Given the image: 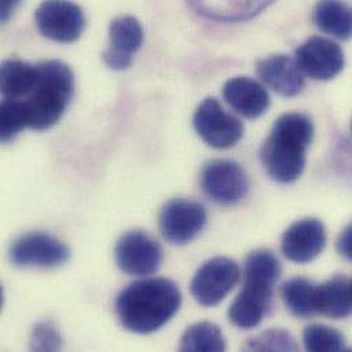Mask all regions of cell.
Returning a JSON list of instances; mask_svg holds the SVG:
<instances>
[{
  "label": "cell",
  "instance_id": "1",
  "mask_svg": "<svg viewBox=\"0 0 352 352\" xmlns=\"http://www.w3.org/2000/svg\"><path fill=\"white\" fill-rule=\"evenodd\" d=\"M181 302L176 283L168 278H147L132 283L118 295L116 313L125 329L148 335L176 316Z\"/></svg>",
  "mask_w": 352,
  "mask_h": 352
},
{
  "label": "cell",
  "instance_id": "2",
  "mask_svg": "<svg viewBox=\"0 0 352 352\" xmlns=\"http://www.w3.org/2000/svg\"><path fill=\"white\" fill-rule=\"evenodd\" d=\"M311 120L299 113L281 116L261 147V161L273 179L289 184L302 176L306 151L313 142Z\"/></svg>",
  "mask_w": 352,
  "mask_h": 352
},
{
  "label": "cell",
  "instance_id": "3",
  "mask_svg": "<svg viewBox=\"0 0 352 352\" xmlns=\"http://www.w3.org/2000/svg\"><path fill=\"white\" fill-rule=\"evenodd\" d=\"M38 80L25 102L29 128L45 131L54 126L66 111L74 94L72 69L60 60L37 63Z\"/></svg>",
  "mask_w": 352,
  "mask_h": 352
},
{
  "label": "cell",
  "instance_id": "4",
  "mask_svg": "<svg viewBox=\"0 0 352 352\" xmlns=\"http://www.w3.org/2000/svg\"><path fill=\"white\" fill-rule=\"evenodd\" d=\"M193 126L201 140L217 150L234 147L244 135L243 122L225 111L214 98L204 99L196 109Z\"/></svg>",
  "mask_w": 352,
  "mask_h": 352
},
{
  "label": "cell",
  "instance_id": "5",
  "mask_svg": "<svg viewBox=\"0 0 352 352\" xmlns=\"http://www.w3.org/2000/svg\"><path fill=\"white\" fill-rule=\"evenodd\" d=\"M240 278L239 265L225 256H217L203 263L190 283L193 299L204 307L221 303Z\"/></svg>",
  "mask_w": 352,
  "mask_h": 352
},
{
  "label": "cell",
  "instance_id": "6",
  "mask_svg": "<svg viewBox=\"0 0 352 352\" xmlns=\"http://www.w3.org/2000/svg\"><path fill=\"white\" fill-rule=\"evenodd\" d=\"M200 185L207 197L222 206H233L250 190V179L243 168L229 160L207 164L200 175Z\"/></svg>",
  "mask_w": 352,
  "mask_h": 352
},
{
  "label": "cell",
  "instance_id": "7",
  "mask_svg": "<svg viewBox=\"0 0 352 352\" xmlns=\"http://www.w3.org/2000/svg\"><path fill=\"white\" fill-rule=\"evenodd\" d=\"M70 250L48 233L32 232L15 239L10 247V259L19 267L51 269L66 263Z\"/></svg>",
  "mask_w": 352,
  "mask_h": 352
},
{
  "label": "cell",
  "instance_id": "8",
  "mask_svg": "<svg viewBox=\"0 0 352 352\" xmlns=\"http://www.w3.org/2000/svg\"><path fill=\"white\" fill-rule=\"evenodd\" d=\"M116 262L129 276H150L161 267L164 250L146 232L131 230L116 245Z\"/></svg>",
  "mask_w": 352,
  "mask_h": 352
},
{
  "label": "cell",
  "instance_id": "9",
  "mask_svg": "<svg viewBox=\"0 0 352 352\" xmlns=\"http://www.w3.org/2000/svg\"><path fill=\"white\" fill-rule=\"evenodd\" d=\"M34 18L40 33L58 43L76 41L85 28L82 10L70 0H44Z\"/></svg>",
  "mask_w": 352,
  "mask_h": 352
},
{
  "label": "cell",
  "instance_id": "10",
  "mask_svg": "<svg viewBox=\"0 0 352 352\" xmlns=\"http://www.w3.org/2000/svg\"><path fill=\"white\" fill-rule=\"evenodd\" d=\"M204 207L189 199L168 201L160 214V229L166 241L184 245L192 241L206 226Z\"/></svg>",
  "mask_w": 352,
  "mask_h": 352
},
{
  "label": "cell",
  "instance_id": "11",
  "mask_svg": "<svg viewBox=\"0 0 352 352\" xmlns=\"http://www.w3.org/2000/svg\"><path fill=\"white\" fill-rule=\"evenodd\" d=\"M295 59L303 74L320 81L335 78L346 63L342 47L336 41L320 36L306 40L296 50Z\"/></svg>",
  "mask_w": 352,
  "mask_h": 352
},
{
  "label": "cell",
  "instance_id": "12",
  "mask_svg": "<svg viewBox=\"0 0 352 352\" xmlns=\"http://www.w3.org/2000/svg\"><path fill=\"white\" fill-rule=\"evenodd\" d=\"M143 38V28L135 16L122 15L113 19L109 26V47L103 52V62L111 70L128 69Z\"/></svg>",
  "mask_w": 352,
  "mask_h": 352
},
{
  "label": "cell",
  "instance_id": "13",
  "mask_svg": "<svg viewBox=\"0 0 352 352\" xmlns=\"http://www.w3.org/2000/svg\"><path fill=\"white\" fill-rule=\"evenodd\" d=\"M327 244L325 226L320 219L306 218L292 223L283 234L281 251L295 263L314 261Z\"/></svg>",
  "mask_w": 352,
  "mask_h": 352
},
{
  "label": "cell",
  "instance_id": "14",
  "mask_svg": "<svg viewBox=\"0 0 352 352\" xmlns=\"http://www.w3.org/2000/svg\"><path fill=\"white\" fill-rule=\"evenodd\" d=\"M261 80L281 96L292 98L305 88V74L295 58L288 55H273L256 63Z\"/></svg>",
  "mask_w": 352,
  "mask_h": 352
},
{
  "label": "cell",
  "instance_id": "15",
  "mask_svg": "<svg viewBox=\"0 0 352 352\" xmlns=\"http://www.w3.org/2000/svg\"><path fill=\"white\" fill-rule=\"evenodd\" d=\"M222 95L232 109L250 120L263 116L270 106L266 88L250 77L230 78L223 85Z\"/></svg>",
  "mask_w": 352,
  "mask_h": 352
},
{
  "label": "cell",
  "instance_id": "16",
  "mask_svg": "<svg viewBox=\"0 0 352 352\" xmlns=\"http://www.w3.org/2000/svg\"><path fill=\"white\" fill-rule=\"evenodd\" d=\"M281 276L277 256L267 250L252 251L244 262L243 288L273 296V287Z\"/></svg>",
  "mask_w": 352,
  "mask_h": 352
},
{
  "label": "cell",
  "instance_id": "17",
  "mask_svg": "<svg viewBox=\"0 0 352 352\" xmlns=\"http://www.w3.org/2000/svg\"><path fill=\"white\" fill-rule=\"evenodd\" d=\"M200 15L223 22L244 21L255 16L274 0H186Z\"/></svg>",
  "mask_w": 352,
  "mask_h": 352
},
{
  "label": "cell",
  "instance_id": "18",
  "mask_svg": "<svg viewBox=\"0 0 352 352\" xmlns=\"http://www.w3.org/2000/svg\"><path fill=\"white\" fill-rule=\"evenodd\" d=\"M317 314L340 320L352 313L351 283L344 276L333 278L317 285L316 295Z\"/></svg>",
  "mask_w": 352,
  "mask_h": 352
},
{
  "label": "cell",
  "instance_id": "19",
  "mask_svg": "<svg viewBox=\"0 0 352 352\" xmlns=\"http://www.w3.org/2000/svg\"><path fill=\"white\" fill-rule=\"evenodd\" d=\"M38 80L37 65L19 59L4 60L0 69V91L4 99L22 100L34 89Z\"/></svg>",
  "mask_w": 352,
  "mask_h": 352
},
{
  "label": "cell",
  "instance_id": "20",
  "mask_svg": "<svg viewBox=\"0 0 352 352\" xmlns=\"http://www.w3.org/2000/svg\"><path fill=\"white\" fill-rule=\"evenodd\" d=\"M313 21L316 26L340 40L352 37V6L346 0H320Z\"/></svg>",
  "mask_w": 352,
  "mask_h": 352
},
{
  "label": "cell",
  "instance_id": "21",
  "mask_svg": "<svg viewBox=\"0 0 352 352\" xmlns=\"http://www.w3.org/2000/svg\"><path fill=\"white\" fill-rule=\"evenodd\" d=\"M272 307V298L261 296L245 289L237 295L229 307V320L241 329L258 327Z\"/></svg>",
  "mask_w": 352,
  "mask_h": 352
},
{
  "label": "cell",
  "instance_id": "22",
  "mask_svg": "<svg viewBox=\"0 0 352 352\" xmlns=\"http://www.w3.org/2000/svg\"><path fill=\"white\" fill-rule=\"evenodd\" d=\"M317 284L303 277H294L281 287V296L287 309L299 318H310L317 314Z\"/></svg>",
  "mask_w": 352,
  "mask_h": 352
},
{
  "label": "cell",
  "instance_id": "23",
  "mask_svg": "<svg viewBox=\"0 0 352 352\" xmlns=\"http://www.w3.org/2000/svg\"><path fill=\"white\" fill-rule=\"evenodd\" d=\"M226 342L222 331L211 322L189 327L181 338L179 351H225Z\"/></svg>",
  "mask_w": 352,
  "mask_h": 352
},
{
  "label": "cell",
  "instance_id": "24",
  "mask_svg": "<svg viewBox=\"0 0 352 352\" xmlns=\"http://www.w3.org/2000/svg\"><path fill=\"white\" fill-rule=\"evenodd\" d=\"M26 126H29L28 111L23 100L4 99L1 102L0 138L3 143L14 140Z\"/></svg>",
  "mask_w": 352,
  "mask_h": 352
},
{
  "label": "cell",
  "instance_id": "25",
  "mask_svg": "<svg viewBox=\"0 0 352 352\" xmlns=\"http://www.w3.org/2000/svg\"><path fill=\"white\" fill-rule=\"evenodd\" d=\"M303 343L307 351H340L346 349L344 336L339 331L320 324L306 327Z\"/></svg>",
  "mask_w": 352,
  "mask_h": 352
},
{
  "label": "cell",
  "instance_id": "26",
  "mask_svg": "<svg viewBox=\"0 0 352 352\" xmlns=\"http://www.w3.org/2000/svg\"><path fill=\"white\" fill-rule=\"evenodd\" d=\"M244 349L248 351H295L296 343L288 332L270 329L250 339Z\"/></svg>",
  "mask_w": 352,
  "mask_h": 352
},
{
  "label": "cell",
  "instance_id": "27",
  "mask_svg": "<svg viewBox=\"0 0 352 352\" xmlns=\"http://www.w3.org/2000/svg\"><path fill=\"white\" fill-rule=\"evenodd\" d=\"M62 338L51 322H38L30 335V350L33 351H59Z\"/></svg>",
  "mask_w": 352,
  "mask_h": 352
},
{
  "label": "cell",
  "instance_id": "28",
  "mask_svg": "<svg viewBox=\"0 0 352 352\" xmlns=\"http://www.w3.org/2000/svg\"><path fill=\"white\" fill-rule=\"evenodd\" d=\"M336 248L344 259L352 262V222L340 233L336 241Z\"/></svg>",
  "mask_w": 352,
  "mask_h": 352
},
{
  "label": "cell",
  "instance_id": "29",
  "mask_svg": "<svg viewBox=\"0 0 352 352\" xmlns=\"http://www.w3.org/2000/svg\"><path fill=\"white\" fill-rule=\"evenodd\" d=\"M21 0H1V11H0V16H1V21L6 22L11 15L12 12L15 11L16 6L19 4Z\"/></svg>",
  "mask_w": 352,
  "mask_h": 352
},
{
  "label": "cell",
  "instance_id": "30",
  "mask_svg": "<svg viewBox=\"0 0 352 352\" xmlns=\"http://www.w3.org/2000/svg\"><path fill=\"white\" fill-rule=\"evenodd\" d=\"M351 292H352V283H351Z\"/></svg>",
  "mask_w": 352,
  "mask_h": 352
},
{
  "label": "cell",
  "instance_id": "31",
  "mask_svg": "<svg viewBox=\"0 0 352 352\" xmlns=\"http://www.w3.org/2000/svg\"><path fill=\"white\" fill-rule=\"evenodd\" d=\"M351 129H352V124H351Z\"/></svg>",
  "mask_w": 352,
  "mask_h": 352
}]
</instances>
